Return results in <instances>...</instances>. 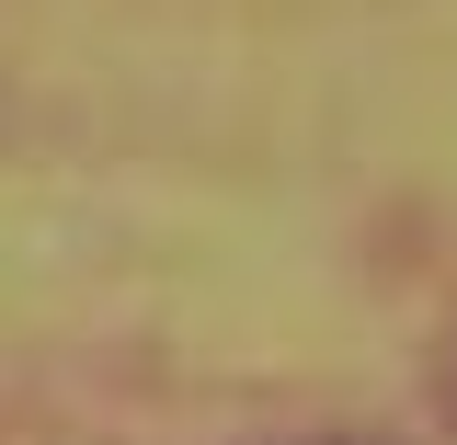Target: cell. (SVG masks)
Here are the masks:
<instances>
[{
  "label": "cell",
  "instance_id": "cell-1",
  "mask_svg": "<svg viewBox=\"0 0 457 445\" xmlns=\"http://www.w3.org/2000/svg\"><path fill=\"white\" fill-rule=\"evenodd\" d=\"M435 400H446V423H457V332L435 342Z\"/></svg>",
  "mask_w": 457,
  "mask_h": 445
},
{
  "label": "cell",
  "instance_id": "cell-2",
  "mask_svg": "<svg viewBox=\"0 0 457 445\" xmlns=\"http://www.w3.org/2000/svg\"><path fill=\"white\" fill-rule=\"evenodd\" d=\"M275 445H389V434H275Z\"/></svg>",
  "mask_w": 457,
  "mask_h": 445
}]
</instances>
